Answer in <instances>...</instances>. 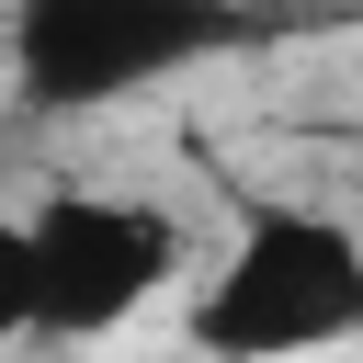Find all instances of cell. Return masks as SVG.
Segmentation results:
<instances>
[{"label":"cell","instance_id":"6da1fadb","mask_svg":"<svg viewBox=\"0 0 363 363\" xmlns=\"http://www.w3.org/2000/svg\"><path fill=\"white\" fill-rule=\"evenodd\" d=\"M250 34L261 23L238 0H0V91L34 125H91L238 57Z\"/></svg>","mask_w":363,"mask_h":363},{"label":"cell","instance_id":"7a4b0ae2","mask_svg":"<svg viewBox=\"0 0 363 363\" xmlns=\"http://www.w3.org/2000/svg\"><path fill=\"white\" fill-rule=\"evenodd\" d=\"M182 340L216 363H284V352H340L363 340V227L306 193L238 204L227 250L182 295Z\"/></svg>","mask_w":363,"mask_h":363},{"label":"cell","instance_id":"3957f363","mask_svg":"<svg viewBox=\"0 0 363 363\" xmlns=\"http://www.w3.org/2000/svg\"><path fill=\"white\" fill-rule=\"evenodd\" d=\"M23 238H34V352L113 340L182 284V227L125 182H45L23 204Z\"/></svg>","mask_w":363,"mask_h":363},{"label":"cell","instance_id":"277c9868","mask_svg":"<svg viewBox=\"0 0 363 363\" xmlns=\"http://www.w3.org/2000/svg\"><path fill=\"white\" fill-rule=\"evenodd\" d=\"M0 352H34V238H23V204H0Z\"/></svg>","mask_w":363,"mask_h":363}]
</instances>
